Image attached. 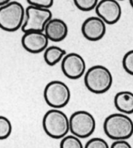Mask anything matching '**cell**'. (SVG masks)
Returning <instances> with one entry per match:
<instances>
[{
    "label": "cell",
    "mask_w": 133,
    "mask_h": 148,
    "mask_svg": "<svg viewBox=\"0 0 133 148\" xmlns=\"http://www.w3.org/2000/svg\"><path fill=\"white\" fill-rule=\"evenodd\" d=\"M104 131L113 140H128L133 135V120L121 112L111 114L104 120Z\"/></svg>",
    "instance_id": "1"
},
{
    "label": "cell",
    "mask_w": 133,
    "mask_h": 148,
    "mask_svg": "<svg viewBox=\"0 0 133 148\" xmlns=\"http://www.w3.org/2000/svg\"><path fill=\"white\" fill-rule=\"evenodd\" d=\"M42 126L49 137L62 139L69 132V118L60 109H51L44 115Z\"/></svg>",
    "instance_id": "2"
},
{
    "label": "cell",
    "mask_w": 133,
    "mask_h": 148,
    "mask_svg": "<svg viewBox=\"0 0 133 148\" xmlns=\"http://www.w3.org/2000/svg\"><path fill=\"white\" fill-rule=\"evenodd\" d=\"M85 86L94 94H104L112 88L113 76L108 68L103 65L92 66L84 75Z\"/></svg>",
    "instance_id": "3"
},
{
    "label": "cell",
    "mask_w": 133,
    "mask_h": 148,
    "mask_svg": "<svg viewBox=\"0 0 133 148\" xmlns=\"http://www.w3.org/2000/svg\"><path fill=\"white\" fill-rule=\"evenodd\" d=\"M25 19V8L17 1L0 6V28L7 32L21 29Z\"/></svg>",
    "instance_id": "4"
},
{
    "label": "cell",
    "mask_w": 133,
    "mask_h": 148,
    "mask_svg": "<svg viewBox=\"0 0 133 148\" xmlns=\"http://www.w3.org/2000/svg\"><path fill=\"white\" fill-rule=\"evenodd\" d=\"M70 98L69 88L62 81H51L44 89V101L52 109H60L66 106L70 101Z\"/></svg>",
    "instance_id": "5"
},
{
    "label": "cell",
    "mask_w": 133,
    "mask_h": 148,
    "mask_svg": "<svg viewBox=\"0 0 133 148\" xmlns=\"http://www.w3.org/2000/svg\"><path fill=\"white\" fill-rule=\"evenodd\" d=\"M96 119L90 112L79 110L69 117V131L80 139L89 137L96 130Z\"/></svg>",
    "instance_id": "6"
},
{
    "label": "cell",
    "mask_w": 133,
    "mask_h": 148,
    "mask_svg": "<svg viewBox=\"0 0 133 148\" xmlns=\"http://www.w3.org/2000/svg\"><path fill=\"white\" fill-rule=\"evenodd\" d=\"M52 19L50 9L29 5L25 9V19L21 27L24 33L28 31L44 32L45 26Z\"/></svg>",
    "instance_id": "7"
},
{
    "label": "cell",
    "mask_w": 133,
    "mask_h": 148,
    "mask_svg": "<svg viewBox=\"0 0 133 148\" xmlns=\"http://www.w3.org/2000/svg\"><path fill=\"white\" fill-rule=\"evenodd\" d=\"M62 71L65 77L72 80L79 79L86 73V61L77 53H66L61 61Z\"/></svg>",
    "instance_id": "8"
},
{
    "label": "cell",
    "mask_w": 133,
    "mask_h": 148,
    "mask_svg": "<svg viewBox=\"0 0 133 148\" xmlns=\"http://www.w3.org/2000/svg\"><path fill=\"white\" fill-rule=\"evenodd\" d=\"M97 16L106 24L113 25L118 22L122 10L118 0H100L95 8Z\"/></svg>",
    "instance_id": "9"
},
{
    "label": "cell",
    "mask_w": 133,
    "mask_h": 148,
    "mask_svg": "<svg viewBox=\"0 0 133 148\" xmlns=\"http://www.w3.org/2000/svg\"><path fill=\"white\" fill-rule=\"evenodd\" d=\"M49 40L44 32L28 31L24 33L21 38L22 47L31 53H39L48 47Z\"/></svg>",
    "instance_id": "10"
},
{
    "label": "cell",
    "mask_w": 133,
    "mask_h": 148,
    "mask_svg": "<svg viewBox=\"0 0 133 148\" xmlns=\"http://www.w3.org/2000/svg\"><path fill=\"white\" fill-rule=\"evenodd\" d=\"M106 23L97 16H90L84 20L81 27L82 36L90 41H98L106 34Z\"/></svg>",
    "instance_id": "11"
},
{
    "label": "cell",
    "mask_w": 133,
    "mask_h": 148,
    "mask_svg": "<svg viewBox=\"0 0 133 148\" xmlns=\"http://www.w3.org/2000/svg\"><path fill=\"white\" fill-rule=\"evenodd\" d=\"M49 41L61 42L66 38L69 33L68 25L64 20L52 18L47 23L44 30Z\"/></svg>",
    "instance_id": "12"
},
{
    "label": "cell",
    "mask_w": 133,
    "mask_h": 148,
    "mask_svg": "<svg viewBox=\"0 0 133 148\" xmlns=\"http://www.w3.org/2000/svg\"><path fill=\"white\" fill-rule=\"evenodd\" d=\"M114 104L118 111L126 115L133 113V92L121 91L117 93L114 99Z\"/></svg>",
    "instance_id": "13"
},
{
    "label": "cell",
    "mask_w": 133,
    "mask_h": 148,
    "mask_svg": "<svg viewBox=\"0 0 133 148\" xmlns=\"http://www.w3.org/2000/svg\"><path fill=\"white\" fill-rule=\"evenodd\" d=\"M65 50L58 46L48 47L44 51V60L49 66H54L61 62L66 54Z\"/></svg>",
    "instance_id": "14"
},
{
    "label": "cell",
    "mask_w": 133,
    "mask_h": 148,
    "mask_svg": "<svg viewBox=\"0 0 133 148\" xmlns=\"http://www.w3.org/2000/svg\"><path fill=\"white\" fill-rule=\"evenodd\" d=\"M59 148H84L80 138L74 135H66L60 142Z\"/></svg>",
    "instance_id": "15"
},
{
    "label": "cell",
    "mask_w": 133,
    "mask_h": 148,
    "mask_svg": "<svg viewBox=\"0 0 133 148\" xmlns=\"http://www.w3.org/2000/svg\"><path fill=\"white\" fill-rule=\"evenodd\" d=\"M12 131V123L7 117L0 116V140L10 137Z\"/></svg>",
    "instance_id": "16"
},
{
    "label": "cell",
    "mask_w": 133,
    "mask_h": 148,
    "mask_svg": "<svg viewBox=\"0 0 133 148\" xmlns=\"http://www.w3.org/2000/svg\"><path fill=\"white\" fill-rule=\"evenodd\" d=\"M76 7L83 12H89L94 10L99 0H73Z\"/></svg>",
    "instance_id": "17"
},
{
    "label": "cell",
    "mask_w": 133,
    "mask_h": 148,
    "mask_svg": "<svg viewBox=\"0 0 133 148\" xmlns=\"http://www.w3.org/2000/svg\"><path fill=\"white\" fill-rule=\"evenodd\" d=\"M122 67L128 75L133 76V50L128 51L122 59Z\"/></svg>",
    "instance_id": "18"
},
{
    "label": "cell",
    "mask_w": 133,
    "mask_h": 148,
    "mask_svg": "<svg viewBox=\"0 0 133 148\" xmlns=\"http://www.w3.org/2000/svg\"><path fill=\"white\" fill-rule=\"evenodd\" d=\"M84 148H110L105 140L100 137H94L87 141Z\"/></svg>",
    "instance_id": "19"
},
{
    "label": "cell",
    "mask_w": 133,
    "mask_h": 148,
    "mask_svg": "<svg viewBox=\"0 0 133 148\" xmlns=\"http://www.w3.org/2000/svg\"><path fill=\"white\" fill-rule=\"evenodd\" d=\"M27 2L29 5L44 9H50L54 4V0H27Z\"/></svg>",
    "instance_id": "20"
},
{
    "label": "cell",
    "mask_w": 133,
    "mask_h": 148,
    "mask_svg": "<svg viewBox=\"0 0 133 148\" xmlns=\"http://www.w3.org/2000/svg\"><path fill=\"white\" fill-rule=\"evenodd\" d=\"M110 148H132V146L126 140H114Z\"/></svg>",
    "instance_id": "21"
},
{
    "label": "cell",
    "mask_w": 133,
    "mask_h": 148,
    "mask_svg": "<svg viewBox=\"0 0 133 148\" xmlns=\"http://www.w3.org/2000/svg\"><path fill=\"white\" fill-rule=\"evenodd\" d=\"M11 1L12 0H0V6L6 5V4H7L8 3H10Z\"/></svg>",
    "instance_id": "22"
},
{
    "label": "cell",
    "mask_w": 133,
    "mask_h": 148,
    "mask_svg": "<svg viewBox=\"0 0 133 148\" xmlns=\"http://www.w3.org/2000/svg\"><path fill=\"white\" fill-rule=\"evenodd\" d=\"M129 3H130L131 6L133 8V0H129Z\"/></svg>",
    "instance_id": "23"
},
{
    "label": "cell",
    "mask_w": 133,
    "mask_h": 148,
    "mask_svg": "<svg viewBox=\"0 0 133 148\" xmlns=\"http://www.w3.org/2000/svg\"><path fill=\"white\" fill-rule=\"evenodd\" d=\"M118 1H123V0H118Z\"/></svg>",
    "instance_id": "24"
}]
</instances>
